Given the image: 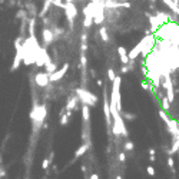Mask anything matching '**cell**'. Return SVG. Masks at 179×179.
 <instances>
[{"label":"cell","instance_id":"obj_15","mask_svg":"<svg viewBox=\"0 0 179 179\" xmlns=\"http://www.w3.org/2000/svg\"><path fill=\"white\" fill-rule=\"evenodd\" d=\"M108 78H109V80H111V82H113V80H115V78H116V73H115V70H113V69H109V70H108Z\"/></svg>","mask_w":179,"mask_h":179},{"label":"cell","instance_id":"obj_4","mask_svg":"<svg viewBox=\"0 0 179 179\" xmlns=\"http://www.w3.org/2000/svg\"><path fill=\"white\" fill-rule=\"evenodd\" d=\"M67 69H69V63H65L62 69H59V70H56V72H53V73L49 76V80H50V82H57V80H60V79L66 75Z\"/></svg>","mask_w":179,"mask_h":179},{"label":"cell","instance_id":"obj_23","mask_svg":"<svg viewBox=\"0 0 179 179\" xmlns=\"http://www.w3.org/2000/svg\"><path fill=\"white\" fill-rule=\"evenodd\" d=\"M49 166V159H45V162H43V169H46Z\"/></svg>","mask_w":179,"mask_h":179},{"label":"cell","instance_id":"obj_28","mask_svg":"<svg viewBox=\"0 0 179 179\" xmlns=\"http://www.w3.org/2000/svg\"><path fill=\"white\" fill-rule=\"evenodd\" d=\"M66 1H72V3H73V0H66Z\"/></svg>","mask_w":179,"mask_h":179},{"label":"cell","instance_id":"obj_26","mask_svg":"<svg viewBox=\"0 0 179 179\" xmlns=\"http://www.w3.org/2000/svg\"><path fill=\"white\" fill-rule=\"evenodd\" d=\"M96 85H98V86H102V85H103V82H102V80H98V82H96Z\"/></svg>","mask_w":179,"mask_h":179},{"label":"cell","instance_id":"obj_10","mask_svg":"<svg viewBox=\"0 0 179 179\" xmlns=\"http://www.w3.org/2000/svg\"><path fill=\"white\" fill-rule=\"evenodd\" d=\"M179 150V139H173V143H172V148L169 149V156H172L175 152Z\"/></svg>","mask_w":179,"mask_h":179},{"label":"cell","instance_id":"obj_16","mask_svg":"<svg viewBox=\"0 0 179 179\" xmlns=\"http://www.w3.org/2000/svg\"><path fill=\"white\" fill-rule=\"evenodd\" d=\"M121 115H122V118H125V119H129V121H133V119H135V115H132V113L122 112Z\"/></svg>","mask_w":179,"mask_h":179},{"label":"cell","instance_id":"obj_9","mask_svg":"<svg viewBox=\"0 0 179 179\" xmlns=\"http://www.w3.org/2000/svg\"><path fill=\"white\" fill-rule=\"evenodd\" d=\"M82 116H83V121H89L90 119V111H89V106L88 105H83L82 106Z\"/></svg>","mask_w":179,"mask_h":179},{"label":"cell","instance_id":"obj_11","mask_svg":"<svg viewBox=\"0 0 179 179\" xmlns=\"http://www.w3.org/2000/svg\"><path fill=\"white\" fill-rule=\"evenodd\" d=\"M43 39H45V43H50V42L53 40V34H52V32L47 30V29H45V30H43Z\"/></svg>","mask_w":179,"mask_h":179},{"label":"cell","instance_id":"obj_5","mask_svg":"<svg viewBox=\"0 0 179 179\" xmlns=\"http://www.w3.org/2000/svg\"><path fill=\"white\" fill-rule=\"evenodd\" d=\"M49 82L50 80H49V75L47 73H39V75H36V83L39 86H46Z\"/></svg>","mask_w":179,"mask_h":179},{"label":"cell","instance_id":"obj_18","mask_svg":"<svg viewBox=\"0 0 179 179\" xmlns=\"http://www.w3.org/2000/svg\"><path fill=\"white\" fill-rule=\"evenodd\" d=\"M146 172H148V175L155 176V169H153V166H148V168H146Z\"/></svg>","mask_w":179,"mask_h":179},{"label":"cell","instance_id":"obj_2","mask_svg":"<svg viewBox=\"0 0 179 179\" xmlns=\"http://www.w3.org/2000/svg\"><path fill=\"white\" fill-rule=\"evenodd\" d=\"M103 112H105V119H106V123H108V126L111 128L112 126V115H111V103H109V99H108V93H106V90H105V95H103Z\"/></svg>","mask_w":179,"mask_h":179},{"label":"cell","instance_id":"obj_6","mask_svg":"<svg viewBox=\"0 0 179 179\" xmlns=\"http://www.w3.org/2000/svg\"><path fill=\"white\" fill-rule=\"evenodd\" d=\"M78 102H79V96H76V95L70 96V99L66 103V109L67 111H75L78 108Z\"/></svg>","mask_w":179,"mask_h":179},{"label":"cell","instance_id":"obj_17","mask_svg":"<svg viewBox=\"0 0 179 179\" xmlns=\"http://www.w3.org/2000/svg\"><path fill=\"white\" fill-rule=\"evenodd\" d=\"M125 150H133V142L128 140V142L125 143Z\"/></svg>","mask_w":179,"mask_h":179},{"label":"cell","instance_id":"obj_7","mask_svg":"<svg viewBox=\"0 0 179 179\" xmlns=\"http://www.w3.org/2000/svg\"><path fill=\"white\" fill-rule=\"evenodd\" d=\"M118 53H119V56H121V62H122V65H129V56H128V53H126V49L121 46L119 49H118Z\"/></svg>","mask_w":179,"mask_h":179},{"label":"cell","instance_id":"obj_21","mask_svg":"<svg viewBox=\"0 0 179 179\" xmlns=\"http://www.w3.org/2000/svg\"><path fill=\"white\" fill-rule=\"evenodd\" d=\"M155 153H156V150H155L153 148H150V149H149V155H150V156H155Z\"/></svg>","mask_w":179,"mask_h":179},{"label":"cell","instance_id":"obj_3","mask_svg":"<svg viewBox=\"0 0 179 179\" xmlns=\"http://www.w3.org/2000/svg\"><path fill=\"white\" fill-rule=\"evenodd\" d=\"M63 9H65V14L67 16L69 22H70V24H72L73 19L78 16V9H76V6H75L72 1H67L66 4H63Z\"/></svg>","mask_w":179,"mask_h":179},{"label":"cell","instance_id":"obj_25","mask_svg":"<svg viewBox=\"0 0 179 179\" xmlns=\"http://www.w3.org/2000/svg\"><path fill=\"white\" fill-rule=\"evenodd\" d=\"M90 179H99V175H98V173H93V175L90 176Z\"/></svg>","mask_w":179,"mask_h":179},{"label":"cell","instance_id":"obj_13","mask_svg":"<svg viewBox=\"0 0 179 179\" xmlns=\"http://www.w3.org/2000/svg\"><path fill=\"white\" fill-rule=\"evenodd\" d=\"M99 34H101L102 40H105V42H108V40H109V36H108V32H106V29H105V27H101Z\"/></svg>","mask_w":179,"mask_h":179},{"label":"cell","instance_id":"obj_22","mask_svg":"<svg viewBox=\"0 0 179 179\" xmlns=\"http://www.w3.org/2000/svg\"><path fill=\"white\" fill-rule=\"evenodd\" d=\"M140 86H142L143 89H150V88H149V85H148L146 82H142V85H140Z\"/></svg>","mask_w":179,"mask_h":179},{"label":"cell","instance_id":"obj_19","mask_svg":"<svg viewBox=\"0 0 179 179\" xmlns=\"http://www.w3.org/2000/svg\"><path fill=\"white\" fill-rule=\"evenodd\" d=\"M168 165H169V168L172 169V170H175V168H173V166H175V163H173V158H172V156L168 158Z\"/></svg>","mask_w":179,"mask_h":179},{"label":"cell","instance_id":"obj_24","mask_svg":"<svg viewBox=\"0 0 179 179\" xmlns=\"http://www.w3.org/2000/svg\"><path fill=\"white\" fill-rule=\"evenodd\" d=\"M119 159H121V160H122V162H125V159H126V156H125V153H121V155H119Z\"/></svg>","mask_w":179,"mask_h":179},{"label":"cell","instance_id":"obj_1","mask_svg":"<svg viewBox=\"0 0 179 179\" xmlns=\"http://www.w3.org/2000/svg\"><path fill=\"white\" fill-rule=\"evenodd\" d=\"M76 95L79 96V99L83 102V105H88V106H95L96 102H98V98L92 93V92H88L85 89H76Z\"/></svg>","mask_w":179,"mask_h":179},{"label":"cell","instance_id":"obj_27","mask_svg":"<svg viewBox=\"0 0 179 179\" xmlns=\"http://www.w3.org/2000/svg\"><path fill=\"white\" fill-rule=\"evenodd\" d=\"M116 179H122V176H121V175H118V176H116Z\"/></svg>","mask_w":179,"mask_h":179},{"label":"cell","instance_id":"obj_8","mask_svg":"<svg viewBox=\"0 0 179 179\" xmlns=\"http://www.w3.org/2000/svg\"><path fill=\"white\" fill-rule=\"evenodd\" d=\"M88 149H89V145H88V143H83V145L80 146L78 150L75 152V158H80L83 153H86V152H88Z\"/></svg>","mask_w":179,"mask_h":179},{"label":"cell","instance_id":"obj_20","mask_svg":"<svg viewBox=\"0 0 179 179\" xmlns=\"http://www.w3.org/2000/svg\"><path fill=\"white\" fill-rule=\"evenodd\" d=\"M121 70H122V73H128V72L131 70V67L128 66V65H123V67L121 69Z\"/></svg>","mask_w":179,"mask_h":179},{"label":"cell","instance_id":"obj_12","mask_svg":"<svg viewBox=\"0 0 179 179\" xmlns=\"http://www.w3.org/2000/svg\"><path fill=\"white\" fill-rule=\"evenodd\" d=\"M162 109H163L165 112H169V109H170V102H169L168 98H163V99H162Z\"/></svg>","mask_w":179,"mask_h":179},{"label":"cell","instance_id":"obj_14","mask_svg":"<svg viewBox=\"0 0 179 179\" xmlns=\"http://www.w3.org/2000/svg\"><path fill=\"white\" fill-rule=\"evenodd\" d=\"M93 24V16H86L85 17V22H83V26L85 27H90Z\"/></svg>","mask_w":179,"mask_h":179}]
</instances>
